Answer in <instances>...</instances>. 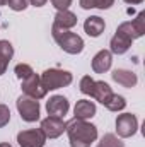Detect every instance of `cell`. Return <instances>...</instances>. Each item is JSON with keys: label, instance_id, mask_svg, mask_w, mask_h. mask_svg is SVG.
<instances>
[{"label": "cell", "instance_id": "obj_1", "mask_svg": "<svg viewBox=\"0 0 145 147\" xmlns=\"http://www.w3.org/2000/svg\"><path fill=\"white\" fill-rule=\"evenodd\" d=\"M65 132L68 135L70 147H91V144L97 139V127L87 120L73 118L67 123Z\"/></svg>", "mask_w": 145, "mask_h": 147}, {"label": "cell", "instance_id": "obj_2", "mask_svg": "<svg viewBox=\"0 0 145 147\" xmlns=\"http://www.w3.org/2000/svg\"><path fill=\"white\" fill-rule=\"evenodd\" d=\"M51 34L53 39L58 43V46L70 53V55H79L84 50V39L80 36H77L75 33H70L68 29H60V28H51Z\"/></svg>", "mask_w": 145, "mask_h": 147}, {"label": "cell", "instance_id": "obj_3", "mask_svg": "<svg viewBox=\"0 0 145 147\" xmlns=\"http://www.w3.org/2000/svg\"><path fill=\"white\" fill-rule=\"evenodd\" d=\"M41 77V82L43 86L48 89V91H55V89H60V87H65L68 84H72L73 77L68 70H62V69H48L39 75Z\"/></svg>", "mask_w": 145, "mask_h": 147}, {"label": "cell", "instance_id": "obj_4", "mask_svg": "<svg viewBox=\"0 0 145 147\" xmlns=\"http://www.w3.org/2000/svg\"><path fill=\"white\" fill-rule=\"evenodd\" d=\"M116 34H121V36L128 38L130 41L137 39V38H142L145 34V12H138L137 17L133 21H126V22H121L116 29Z\"/></svg>", "mask_w": 145, "mask_h": 147}, {"label": "cell", "instance_id": "obj_5", "mask_svg": "<svg viewBox=\"0 0 145 147\" xmlns=\"http://www.w3.org/2000/svg\"><path fill=\"white\" fill-rule=\"evenodd\" d=\"M17 111L21 115V118L28 123H33V121H38L39 120V101L38 99H33L26 94L19 96L17 98Z\"/></svg>", "mask_w": 145, "mask_h": 147}, {"label": "cell", "instance_id": "obj_6", "mask_svg": "<svg viewBox=\"0 0 145 147\" xmlns=\"http://www.w3.org/2000/svg\"><path fill=\"white\" fill-rule=\"evenodd\" d=\"M138 130V120L132 113H123L116 118V132L121 139L133 137Z\"/></svg>", "mask_w": 145, "mask_h": 147}, {"label": "cell", "instance_id": "obj_7", "mask_svg": "<svg viewBox=\"0 0 145 147\" xmlns=\"http://www.w3.org/2000/svg\"><path fill=\"white\" fill-rule=\"evenodd\" d=\"M21 87H22V92L26 96L33 98V99H43L46 96V92H48V89L41 82V77L36 75V74H31L28 79H24Z\"/></svg>", "mask_w": 145, "mask_h": 147}, {"label": "cell", "instance_id": "obj_8", "mask_svg": "<svg viewBox=\"0 0 145 147\" xmlns=\"http://www.w3.org/2000/svg\"><path fill=\"white\" fill-rule=\"evenodd\" d=\"M44 142H46V137L41 132V128L22 130L17 134V144L21 147H43Z\"/></svg>", "mask_w": 145, "mask_h": 147}, {"label": "cell", "instance_id": "obj_9", "mask_svg": "<svg viewBox=\"0 0 145 147\" xmlns=\"http://www.w3.org/2000/svg\"><path fill=\"white\" fill-rule=\"evenodd\" d=\"M65 127L67 123L62 120V118H56V116H48L41 121V132L44 134L46 139H58L63 132H65Z\"/></svg>", "mask_w": 145, "mask_h": 147}, {"label": "cell", "instance_id": "obj_10", "mask_svg": "<svg viewBox=\"0 0 145 147\" xmlns=\"http://www.w3.org/2000/svg\"><path fill=\"white\" fill-rule=\"evenodd\" d=\"M70 110L68 99L65 96H53L50 98V101L46 103V111L50 116H56V118H63Z\"/></svg>", "mask_w": 145, "mask_h": 147}, {"label": "cell", "instance_id": "obj_11", "mask_svg": "<svg viewBox=\"0 0 145 147\" xmlns=\"http://www.w3.org/2000/svg\"><path fill=\"white\" fill-rule=\"evenodd\" d=\"M113 63V53L109 50H101L92 58V70L96 74H104L111 69Z\"/></svg>", "mask_w": 145, "mask_h": 147}, {"label": "cell", "instance_id": "obj_12", "mask_svg": "<svg viewBox=\"0 0 145 147\" xmlns=\"http://www.w3.org/2000/svg\"><path fill=\"white\" fill-rule=\"evenodd\" d=\"M111 77H113L114 82H118L119 86L128 87V89H130V87H135L137 82H138L137 74L132 72V70H126V69H116L114 72L111 74Z\"/></svg>", "mask_w": 145, "mask_h": 147}, {"label": "cell", "instance_id": "obj_13", "mask_svg": "<svg viewBox=\"0 0 145 147\" xmlns=\"http://www.w3.org/2000/svg\"><path fill=\"white\" fill-rule=\"evenodd\" d=\"M104 28H106V22H104V19H101L99 16H91V17H87L85 22H84V29H85V33L91 38L101 36L103 31H104Z\"/></svg>", "mask_w": 145, "mask_h": 147}, {"label": "cell", "instance_id": "obj_14", "mask_svg": "<svg viewBox=\"0 0 145 147\" xmlns=\"http://www.w3.org/2000/svg\"><path fill=\"white\" fill-rule=\"evenodd\" d=\"M75 24H77V16L73 12H70V10H58L55 14V21H53V26L55 28L72 29Z\"/></svg>", "mask_w": 145, "mask_h": 147}, {"label": "cell", "instance_id": "obj_15", "mask_svg": "<svg viewBox=\"0 0 145 147\" xmlns=\"http://www.w3.org/2000/svg\"><path fill=\"white\" fill-rule=\"evenodd\" d=\"M73 113H75V118H79V120H89L96 115V105L89 99H80V101H77Z\"/></svg>", "mask_w": 145, "mask_h": 147}, {"label": "cell", "instance_id": "obj_16", "mask_svg": "<svg viewBox=\"0 0 145 147\" xmlns=\"http://www.w3.org/2000/svg\"><path fill=\"white\" fill-rule=\"evenodd\" d=\"M14 57V46L5 41V39H0V75L5 74L7 67H9V62L12 60Z\"/></svg>", "mask_w": 145, "mask_h": 147}, {"label": "cell", "instance_id": "obj_17", "mask_svg": "<svg viewBox=\"0 0 145 147\" xmlns=\"http://www.w3.org/2000/svg\"><path fill=\"white\" fill-rule=\"evenodd\" d=\"M132 43L133 41H130L128 38L121 36V34H114V36L111 38V41H109V46H111L109 51L114 53V55H123V53H126L130 50Z\"/></svg>", "mask_w": 145, "mask_h": 147}, {"label": "cell", "instance_id": "obj_18", "mask_svg": "<svg viewBox=\"0 0 145 147\" xmlns=\"http://www.w3.org/2000/svg\"><path fill=\"white\" fill-rule=\"evenodd\" d=\"M109 94H113L109 84H106L104 80H96V82H94V91H92V96H91V98H94L96 101H99V103L103 105Z\"/></svg>", "mask_w": 145, "mask_h": 147}, {"label": "cell", "instance_id": "obj_19", "mask_svg": "<svg viewBox=\"0 0 145 147\" xmlns=\"http://www.w3.org/2000/svg\"><path fill=\"white\" fill-rule=\"evenodd\" d=\"M109 111H121L125 110V106H126V101H125V98L123 96H119V94H109L108 98H106V101L103 103Z\"/></svg>", "mask_w": 145, "mask_h": 147}, {"label": "cell", "instance_id": "obj_20", "mask_svg": "<svg viewBox=\"0 0 145 147\" xmlns=\"http://www.w3.org/2000/svg\"><path fill=\"white\" fill-rule=\"evenodd\" d=\"M114 3V0H80L82 9H109Z\"/></svg>", "mask_w": 145, "mask_h": 147}, {"label": "cell", "instance_id": "obj_21", "mask_svg": "<svg viewBox=\"0 0 145 147\" xmlns=\"http://www.w3.org/2000/svg\"><path fill=\"white\" fill-rule=\"evenodd\" d=\"M101 147H125V144L114 135V134H106L103 139H101Z\"/></svg>", "mask_w": 145, "mask_h": 147}, {"label": "cell", "instance_id": "obj_22", "mask_svg": "<svg viewBox=\"0 0 145 147\" xmlns=\"http://www.w3.org/2000/svg\"><path fill=\"white\" fill-rule=\"evenodd\" d=\"M94 79L91 77V75H84L82 79H80V91L84 92V94H87V96H92V91H94Z\"/></svg>", "mask_w": 145, "mask_h": 147}, {"label": "cell", "instance_id": "obj_23", "mask_svg": "<svg viewBox=\"0 0 145 147\" xmlns=\"http://www.w3.org/2000/svg\"><path fill=\"white\" fill-rule=\"evenodd\" d=\"M14 72H15V75H17V79L24 80V79H28L31 74H34V70H33L28 63H19V65H15Z\"/></svg>", "mask_w": 145, "mask_h": 147}, {"label": "cell", "instance_id": "obj_24", "mask_svg": "<svg viewBox=\"0 0 145 147\" xmlns=\"http://www.w3.org/2000/svg\"><path fill=\"white\" fill-rule=\"evenodd\" d=\"M7 5H9L12 10L21 12V10H24V9L28 7V0H7Z\"/></svg>", "mask_w": 145, "mask_h": 147}, {"label": "cell", "instance_id": "obj_25", "mask_svg": "<svg viewBox=\"0 0 145 147\" xmlns=\"http://www.w3.org/2000/svg\"><path fill=\"white\" fill-rule=\"evenodd\" d=\"M10 121V110L5 105H0V128Z\"/></svg>", "mask_w": 145, "mask_h": 147}, {"label": "cell", "instance_id": "obj_26", "mask_svg": "<svg viewBox=\"0 0 145 147\" xmlns=\"http://www.w3.org/2000/svg\"><path fill=\"white\" fill-rule=\"evenodd\" d=\"M51 3L56 10H68V7L72 5V0H51Z\"/></svg>", "mask_w": 145, "mask_h": 147}, {"label": "cell", "instance_id": "obj_27", "mask_svg": "<svg viewBox=\"0 0 145 147\" xmlns=\"http://www.w3.org/2000/svg\"><path fill=\"white\" fill-rule=\"evenodd\" d=\"M31 2V5H34V7H43L48 0H29Z\"/></svg>", "mask_w": 145, "mask_h": 147}, {"label": "cell", "instance_id": "obj_28", "mask_svg": "<svg viewBox=\"0 0 145 147\" xmlns=\"http://www.w3.org/2000/svg\"><path fill=\"white\" fill-rule=\"evenodd\" d=\"M123 2H126V3H130V5H138V3H142L144 0H123Z\"/></svg>", "mask_w": 145, "mask_h": 147}, {"label": "cell", "instance_id": "obj_29", "mask_svg": "<svg viewBox=\"0 0 145 147\" xmlns=\"http://www.w3.org/2000/svg\"><path fill=\"white\" fill-rule=\"evenodd\" d=\"M0 147H12V146H10V144H5V142H3V144H0Z\"/></svg>", "mask_w": 145, "mask_h": 147}, {"label": "cell", "instance_id": "obj_30", "mask_svg": "<svg viewBox=\"0 0 145 147\" xmlns=\"http://www.w3.org/2000/svg\"><path fill=\"white\" fill-rule=\"evenodd\" d=\"M7 3V0H0V5H5Z\"/></svg>", "mask_w": 145, "mask_h": 147}, {"label": "cell", "instance_id": "obj_31", "mask_svg": "<svg viewBox=\"0 0 145 147\" xmlns=\"http://www.w3.org/2000/svg\"><path fill=\"white\" fill-rule=\"evenodd\" d=\"M99 147H101V146H99Z\"/></svg>", "mask_w": 145, "mask_h": 147}]
</instances>
